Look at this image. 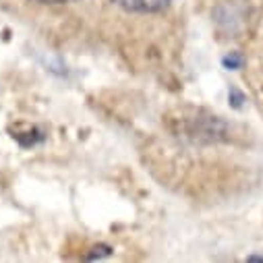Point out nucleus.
<instances>
[{
    "label": "nucleus",
    "instance_id": "obj_7",
    "mask_svg": "<svg viewBox=\"0 0 263 263\" xmlns=\"http://www.w3.org/2000/svg\"><path fill=\"white\" fill-rule=\"evenodd\" d=\"M249 261H263V257H249Z\"/></svg>",
    "mask_w": 263,
    "mask_h": 263
},
{
    "label": "nucleus",
    "instance_id": "obj_3",
    "mask_svg": "<svg viewBox=\"0 0 263 263\" xmlns=\"http://www.w3.org/2000/svg\"><path fill=\"white\" fill-rule=\"evenodd\" d=\"M222 64H224L226 69H230V71H236V69H240L242 64H245V56L240 52H230V54L224 56Z\"/></svg>",
    "mask_w": 263,
    "mask_h": 263
},
{
    "label": "nucleus",
    "instance_id": "obj_4",
    "mask_svg": "<svg viewBox=\"0 0 263 263\" xmlns=\"http://www.w3.org/2000/svg\"><path fill=\"white\" fill-rule=\"evenodd\" d=\"M228 100H230L232 108H242V104H245V96H242V91H238L236 87H230V91H228Z\"/></svg>",
    "mask_w": 263,
    "mask_h": 263
},
{
    "label": "nucleus",
    "instance_id": "obj_1",
    "mask_svg": "<svg viewBox=\"0 0 263 263\" xmlns=\"http://www.w3.org/2000/svg\"><path fill=\"white\" fill-rule=\"evenodd\" d=\"M226 124L218 116H201L197 114L189 118L186 122V133L199 141H220L226 135Z\"/></svg>",
    "mask_w": 263,
    "mask_h": 263
},
{
    "label": "nucleus",
    "instance_id": "obj_2",
    "mask_svg": "<svg viewBox=\"0 0 263 263\" xmlns=\"http://www.w3.org/2000/svg\"><path fill=\"white\" fill-rule=\"evenodd\" d=\"M112 3L130 13H160L170 5V0H112Z\"/></svg>",
    "mask_w": 263,
    "mask_h": 263
},
{
    "label": "nucleus",
    "instance_id": "obj_5",
    "mask_svg": "<svg viewBox=\"0 0 263 263\" xmlns=\"http://www.w3.org/2000/svg\"><path fill=\"white\" fill-rule=\"evenodd\" d=\"M110 253H112V249H110V247L100 245V247H93V249H91V253L87 255V259H100V257H108Z\"/></svg>",
    "mask_w": 263,
    "mask_h": 263
},
{
    "label": "nucleus",
    "instance_id": "obj_6",
    "mask_svg": "<svg viewBox=\"0 0 263 263\" xmlns=\"http://www.w3.org/2000/svg\"><path fill=\"white\" fill-rule=\"evenodd\" d=\"M37 3H44V5H67V3H75V0H37Z\"/></svg>",
    "mask_w": 263,
    "mask_h": 263
}]
</instances>
